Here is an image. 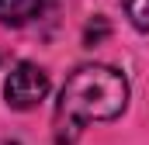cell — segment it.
Instances as JSON below:
<instances>
[{
    "label": "cell",
    "instance_id": "277c9868",
    "mask_svg": "<svg viewBox=\"0 0 149 145\" xmlns=\"http://www.w3.org/2000/svg\"><path fill=\"white\" fill-rule=\"evenodd\" d=\"M121 7L135 31H149V0H121Z\"/></svg>",
    "mask_w": 149,
    "mask_h": 145
},
{
    "label": "cell",
    "instance_id": "6da1fadb",
    "mask_svg": "<svg viewBox=\"0 0 149 145\" xmlns=\"http://www.w3.org/2000/svg\"><path fill=\"white\" fill-rule=\"evenodd\" d=\"M128 104V79L111 66H80L56 104V145H73L90 121H114Z\"/></svg>",
    "mask_w": 149,
    "mask_h": 145
},
{
    "label": "cell",
    "instance_id": "3957f363",
    "mask_svg": "<svg viewBox=\"0 0 149 145\" xmlns=\"http://www.w3.org/2000/svg\"><path fill=\"white\" fill-rule=\"evenodd\" d=\"M52 3H56V0H0V24L21 28V24L42 17Z\"/></svg>",
    "mask_w": 149,
    "mask_h": 145
},
{
    "label": "cell",
    "instance_id": "7a4b0ae2",
    "mask_svg": "<svg viewBox=\"0 0 149 145\" xmlns=\"http://www.w3.org/2000/svg\"><path fill=\"white\" fill-rule=\"evenodd\" d=\"M49 93V72L35 66V62H17L14 69L7 72V83H3V100L14 110H31L45 100Z\"/></svg>",
    "mask_w": 149,
    "mask_h": 145
}]
</instances>
